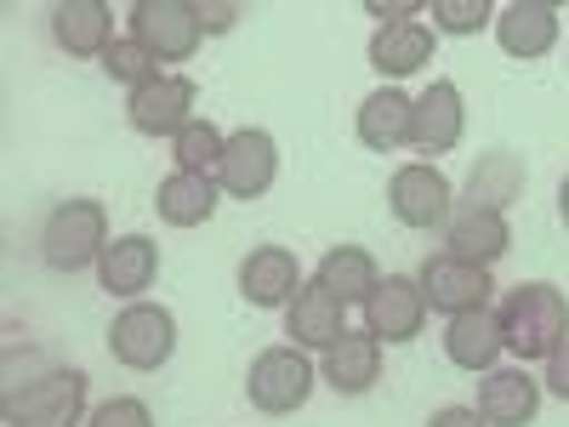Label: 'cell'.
<instances>
[{"mask_svg":"<svg viewBox=\"0 0 569 427\" xmlns=\"http://www.w3.org/2000/svg\"><path fill=\"white\" fill-rule=\"evenodd\" d=\"M433 52H439V34L427 29L421 18L370 34V69L382 75V80H405V75H416L421 63H433Z\"/></svg>","mask_w":569,"mask_h":427,"instance_id":"24","label":"cell"},{"mask_svg":"<svg viewBox=\"0 0 569 427\" xmlns=\"http://www.w3.org/2000/svg\"><path fill=\"white\" fill-rule=\"evenodd\" d=\"M416 285H421L427 308L445 314V319L472 314V308H490V291H496L490 268H479V262H461V257H450V251L427 257V262H421V274H416Z\"/></svg>","mask_w":569,"mask_h":427,"instance_id":"9","label":"cell"},{"mask_svg":"<svg viewBox=\"0 0 569 427\" xmlns=\"http://www.w3.org/2000/svg\"><path fill=\"white\" fill-rule=\"evenodd\" d=\"M222 149H228V137H222L211 120H188V126L171 137L177 171H206V177H217V166H222Z\"/></svg>","mask_w":569,"mask_h":427,"instance_id":"27","label":"cell"},{"mask_svg":"<svg viewBox=\"0 0 569 427\" xmlns=\"http://www.w3.org/2000/svg\"><path fill=\"white\" fill-rule=\"evenodd\" d=\"M109 354L126 370H160L177 354V314L160 302H126L109 325Z\"/></svg>","mask_w":569,"mask_h":427,"instance_id":"6","label":"cell"},{"mask_svg":"<svg viewBox=\"0 0 569 427\" xmlns=\"http://www.w3.org/2000/svg\"><path fill=\"white\" fill-rule=\"evenodd\" d=\"M279 177V142L262 131V126H246L228 137L222 149V166H217V182L228 200H262Z\"/></svg>","mask_w":569,"mask_h":427,"instance_id":"10","label":"cell"},{"mask_svg":"<svg viewBox=\"0 0 569 427\" xmlns=\"http://www.w3.org/2000/svg\"><path fill=\"white\" fill-rule=\"evenodd\" d=\"M308 394H313V365H308V354L297 342L262 348L251 359V370H246V399L262 416H291V410L308 405Z\"/></svg>","mask_w":569,"mask_h":427,"instance_id":"3","label":"cell"},{"mask_svg":"<svg viewBox=\"0 0 569 427\" xmlns=\"http://www.w3.org/2000/svg\"><path fill=\"white\" fill-rule=\"evenodd\" d=\"M40 262L52 274H80L98 268V257L109 251V211L103 200H58L52 211L40 217Z\"/></svg>","mask_w":569,"mask_h":427,"instance_id":"2","label":"cell"},{"mask_svg":"<svg viewBox=\"0 0 569 427\" xmlns=\"http://www.w3.org/2000/svg\"><path fill=\"white\" fill-rule=\"evenodd\" d=\"M445 251L461 257V262H501L512 251V222L501 211H472V206H456V217L445 222Z\"/></svg>","mask_w":569,"mask_h":427,"instance_id":"19","label":"cell"},{"mask_svg":"<svg viewBox=\"0 0 569 427\" xmlns=\"http://www.w3.org/2000/svg\"><path fill=\"white\" fill-rule=\"evenodd\" d=\"M541 388H547L552 399H569V342L547 359V370H541Z\"/></svg>","mask_w":569,"mask_h":427,"instance_id":"31","label":"cell"},{"mask_svg":"<svg viewBox=\"0 0 569 427\" xmlns=\"http://www.w3.org/2000/svg\"><path fill=\"white\" fill-rule=\"evenodd\" d=\"M467 131V109H461V86L456 80H433L416 98V137L410 149L416 155H450Z\"/></svg>","mask_w":569,"mask_h":427,"instance_id":"17","label":"cell"},{"mask_svg":"<svg viewBox=\"0 0 569 427\" xmlns=\"http://www.w3.org/2000/svg\"><path fill=\"white\" fill-rule=\"evenodd\" d=\"M525 182H530L525 160L507 155V149H490V155H479V166L467 171V200H461V206H472V211H501V217H507V206L525 195Z\"/></svg>","mask_w":569,"mask_h":427,"instance_id":"26","label":"cell"},{"mask_svg":"<svg viewBox=\"0 0 569 427\" xmlns=\"http://www.w3.org/2000/svg\"><path fill=\"white\" fill-rule=\"evenodd\" d=\"M472 410L485 416V427H530L541 410V383L530 370H485Z\"/></svg>","mask_w":569,"mask_h":427,"instance_id":"20","label":"cell"},{"mask_svg":"<svg viewBox=\"0 0 569 427\" xmlns=\"http://www.w3.org/2000/svg\"><path fill=\"white\" fill-rule=\"evenodd\" d=\"M353 131H359V142L370 155H399L416 137V98H405L399 86L370 91V98L359 103V115H353Z\"/></svg>","mask_w":569,"mask_h":427,"instance_id":"15","label":"cell"},{"mask_svg":"<svg viewBox=\"0 0 569 427\" xmlns=\"http://www.w3.org/2000/svg\"><path fill=\"white\" fill-rule=\"evenodd\" d=\"M194 7H200V23H206L211 34L233 29V18H240V7H206V0H194Z\"/></svg>","mask_w":569,"mask_h":427,"instance_id":"33","label":"cell"},{"mask_svg":"<svg viewBox=\"0 0 569 427\" xmlns=\"http://www.w3.org/2000/svg\"><path fill=\"white\" fill-rule=\"evenodd\" d=\"M194 103H200V86L188 75H154L126 98V126L137 137H177L188 120H200Z\"/></svg>","mask_w":569,"mask_h":427,"instance_id":"8","label":"cell"},{"mask_svg":"<svg viewBox=\"0 0 569 427\" xmlns=\"http://www.w3.org/2000/svg\"><path fill=\"white\" fill-rule=\"evenodd\" d=\"M388 211L405 222V228H445L456 217V188L450 177L433 166V160H410L388 177Z\"/></svg>","mask_w":569,"mask_h":427,"instance_id":"7","label":"cell"},{"mask_svg":"<svg viewBox=\"0 0 569 427\" xmlns=\"http://www.w3.org/2000/svg\"><path fill=\"white\" fill-rule=\"evenodd\" d=\"M217 206H222V182L206 177V171H171L154 188V211L171 228H200V222L217 217Z\"/></svg>","mask_w":569,"mask_h":427,"instance_id":"22","label":"cell"},{"mask_svg":"<svg viewBox=\"0 0 569 427\" xmlns=\"http://www.w3.org/2000/svg\"><path fill=\"white\" fill-rule=\"evenodd\" d=\"M46 34H52V46L63 58H98V63L120 40L109 0H58V7L46 12Z\"/></svg>","mask_w":569,"mask_h":427,"instance_id":"11","label":"cell"},{"mask_svg":"<svg viewBox=\"0 0 569 427\" xmlns=\"http://www.w3.org/2000/svg\"><path fill=\"white\" fill-rule=\"evenodd\" d=\"M507 354V337H501V314L496 308H472V314H456L445 319V359L456 370H496V359Z\"/></svg>","mask_w":569,"mask_h":427,"instance_id":"18","label":"cell"},{"mask_svg":"<svg viewBox=\"0 0 569 427\" xmlns=\"http://www.w3.org/2000/svg\"><path fill=\"white\" fill-rule=\"evenodd\" d=\"M427 427H485V416L472 410V405H445V410L427 416Z\"/></svg>","mask_w":569,"mask_h":427,"instance_id":"32","label":"cell"},{"mask_svg":"<svg viewBox=\"0 0 569 427\" xmlns=\"http://www.w3.org/2000/svg\"><path fill=\"white\" fill-rule=\"evenodd\" d=\"M86 370H46L23 388H7V427H80Z\"/></svg>","mask_w":569,"mask_h":427,"instance_id":"4","label":"cell"},{"mask_svg":"<svg viewBox=\"0 0 569 427\" xmlns=\"http://www.w3.org/2000/svg\"><path fill=\"white\" fill-rule=\"evenodd\" d=\"M558 217H563V228H569V177L558 182Z\"/></svg>","mask_w":569,"mask_h":427,"instance_id":"34","label":"cell"},{"mask_svg":"<svg viewBox=\"0 0 569 427\" xmlns=\"http://www.w3.org/2000/svg\"><path fill=\"white\" fill-rule=\"evenodd\" d=\"M319 376H325V383L337 388V394H348V399L370 394L376 383H382V342H376L370 330H348L342 342H330V348H325Z\"/></svg>","mask_w":569,"mask_h":427,"instance_id":"21","label":"cell"},{"mask_svg":"<svg viewBox=\"0 0 569 427\" xmlns=\"http://www.w3.org/2000/svg\"><path fill=\"white\" fill-rule=\"evenodd\" d=\"M200 34L206 23L194 0H137L131 7V40L154 63H188L200 52Z\"/></svg>","mask_w":569,"mask_h":427,"instance_id":"5","label":"cell"},{"mask_svg":"<svg viewBox=\"0 0 569 427\" xmlns=\"http://www.w3.org/2000/svg\"><path fill=\"white\" fill-rule=\"evenodd\" d=\"M433 34H479L496 23V7L490 0H433Z\"/></svg>","mask_w":569,"mask_h":427,"instance_id":"29","label":"cell"},{"mask_svg":"<svg viewBox=\"0 0 569 427\" xmlns=\"http://www.w3.org/2000/svg\"><path fill=\"white\" fill-rule=\"evenodd\" d=\"M313 285L319 291H330L342 308L348 302H370V291L382 285V268H376V257L365 251V246H330L325 257H319V268H313Z\"/></svg>","mask_w":569,"mask_h":427,"instance_id":"25","label":"cell"},{"mask_svg":"<svg viewBox=\"0 0 569 427\" xmlns=\"http://www.w3.org/2000/svg\"><path fill=\"white\" fill-rule=\"evenodd\" d=\"M160 279V246L149 234H120L109 240V251L98 257V285L109 297H126V302H142V291Z\"/></svg>","mask_w":569,"mask_h":427,"instance_id":"14","label":"cell"},{"mask_svg":"<svg viewBox=\"0 0 569 427\" xmlns=\"http://www.w3.org/2000/svg\"><path fill=\"white\" fill-rule=\"evenodd\" d=\"M284 337H291L297 348H330L348 337V308L319 291V285H302V291L291 297V308H284Z\"/></svg>","mask_w":569,"mask_h":427,"instance_id":"23","label":"cell"},{"mask_svg":"<svg viewBox=\"0 0 569 427\" xmlns=\"http://www.w3.org/2000/svg\"><path fill=\"white\" fill-rule=\"evenodd\" d=\"M427 325V297L410 274H388L365 302V330L376 342H416Z\"/></svg>","mask_w":569,"mask_h":427,"instance_id":"12","label":"cell"},{"mask_svg":"<svg viewBox=\"0 0 569 427\" xmlns=\"http://www.w3.org/2000/svg\"><path fill=\"white\" fill-rule=\"evenodd\" d=\"M86 427H154V410L142 399H131V394H120V399H103L98 410H91Z\"/></svg>","mask_w":569,"mask_h":427,"instance_id":"30","label":"cell"},{"mask_svg":"<svg viewBox=\"0 0 569 427\" xmlns=\"http://www.w3.org/2000/svg\"><path fill=\"white\" fill-rule=\"evenodd\" d=\"M496 40L518 63L547 58L558 46V7H547V0H512V7H496Z\"/></svg>","mask_w":569,"mask_h":427,"instance_id":"16","label":"cell"},{"mask_svg":"<svg viewBox=\"0 0 569 427\" xmlns=\"http://www.w3.org/2000/svg\"><path fill=\"white\" fill-rule=\"evenodd\" d=\"M103 75L137 91V86H149V80H154V75H166V69H160L149 52H142V46H137L131 34H120V40L109 46V52H103Z\"/></svg>","mask_w":569,"mask_h":427,"instance_id":"28","label":"cell"},{"mask_svg":"<svg viewBox=\"0 0 569 427\" xmlns=\"http://www.w3.org/2000/svg\"><path fill=\"white\" fill-rule=\"evenodd\" d=\"M302 291V262L284 246H251L240 262V297L251 308H291V297Z\"/></svg>","mask_w":569,"mask_h":427,"instance_id":"13","label":"cell"},{"mask_svg":"<svg viewBox=\"0 0 569 427\" xmlns=\"http://www.w3.org/2000/svg\"><path fill=\"white\" fill-rule=\"evenodd\" d=\"M501 337L518 359H552L563 342H569V297L547 279H530V285H512L501 297Z\"/></svg>","mask_w":569,"mask_h":427,"instance_id":"1","label":"cell"}]
</instances>
